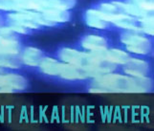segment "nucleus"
<instances>
[{"mask_svg": "<svg viewBox=\"0 0 154 131\" xmlns=\"http://www.w3.org/2000/svg\"><path fill=\"white\" fill-rule=\"evenodd\" d=\"M153 90V81L148 77H130L112 72L94 78L88 91L98 94H141Z\"/></svg>", "mask_w": 154, "mask_h": 131, "instance_id": "f257e3e1", "label": "nucleus"}, {"mask_svg": "<svg viewBox=\"0 0 154 131\" xmlns=\"http://www.w3.org/2000/svg\"><path fill=\"white\" fill-rule=\"evenodd\" d=\"M142 33L125 31L121 35V41L123 42L126 50L132 54L147 55L152 50L151 41L141 35Z\"/></svg>", "mask_w": 154, "mask_h": 131, "instance_id": "f03ea898", "label": "nucleus"}, {"mask_svg": "<svg viewBox=\"0 0 154 131\" xmlns=\"http://www.w3.org/2000/svg\"><path fill=\"white\" fill-rule=\"evenodd\" d=\"M0 10L14 12H44L49 10L47 0H0Z\"/></svg>", "mask_w": 154, "mask_h": 131, "instance_id": "7ed1b4c3", "label": "nucleus"}, {"mask_svg": "<svg viewBox=\"0 0 154 131\" xmlns=\"http://www.w3.org/2000/svg\"><path fill=\"white\" fill-rule=\"evenodd\" d=\"M20 52V44L14 35V32L9 27L0 29V55L17 56Z\"/></svg>", "mask_w": 154, "mask_h": 131, "instance_id": "20e7f679", "label": "nucleus"}, {"mask_svg": "<svg viewBox=\"0 0 154 131\" xmlns=\"http://www.w3.org/2000/svg\"><path fill=\"white\" fill-rule=\"evenodd\" d=\"M28 86V81L22 76L15 74L0 75V93H12L24 90Z\"/></svg>", "mask_w": 154, "mask_h": 131, "instance_id": "39448f33", "label": "nucleus"}, {"mask_svg": "<svg viewBox=\"0 0 154 131\" xmlns=\"http://www.w3.org/2000/svg\"><path fill=\"white\" fill-rule=\"evenodd\" d=\"M58 77L66 81H82L90 78V74L85 69L63 62Z\"/></svg>", "mask_w": 154, "mask_h": 131, "instance_id": "423d86ee", "label": "nucleus"}, {"mask_svg": "<svg viewBox=\"0 0 154 131\" xmlns=\"http://www.w3.org/2000/svg\"><path fill=\"white\" fill-rule=\"evenodd\" d=\"M124 72L130 77H147L149 65L145 60L130 57L129 60L124 64Z\"/></svg>", "mask_w": 154, "mask_h": 131, "instance_id": "0eeeda50", "label": "nucleus"}, {"mask_svg": "<svg viewBox=\"0 0 154 131\" xmlns=\"http://www.w3.org/2000/svg\"><path fill=\"white\" fill-rule=\"evenodd\" d=\"M43 57V53L39 49L35 48V47H27L21 54L20 60L22 63L28 66L36 67L39 65Z\"/></svg>", "mask_w": 154, "mask_h": 131, "instance_id": "6e6552de", "label": "nucleus"}, {"mask_svg": "<svg viewBox=\"0 0 154 131\" xmlns=\"http://www.w3.org/2000/svg\"><path fill=\"white\" fill-rule=\"evenodd\" d=\"M82 46L89 52L107 49V41L104 38L96 35H89L82 39Z\"/></svg>", "mask_w": 154, "mask_h": 131, "instance_id": "1a4fd4ad", "label": "nucleus"}, {"mask_svg": "<svg viewBox=\"0 0 154 131\" xmlns=\"http://www.w3.org/2000/svg\"><path fill=\"white\" fill-rule=\"evenodd\" d=\"M85 21L89 27L96 29H106L110 24L103 17L102 12L98 9L88 10L85 14Z\"/></svg>", "mask_w": 154, "mask_h": 131, "instance_id": "9d476101", "label": "nucleus"}, {"mask_svg": "<svg viewBox=\"0 0 154 131\" xmlns=\"http://www.w3.org/2000/svg\"><path fill=\"white\" fill-rule=\"evenodd\" d=\"M62 63V61H58L57 59H51V57H43L38 67L40 68V71L45 75L51 77H58Z\"/></svg>", "mask_w": 154, "mask_h": 131, "instance_id": "9b49d317", "label": "nucleus"}, {"mask_svg": "<svg viewBox=\"0 0 154 131\" xmlns=\"http://www.w3.org/2000/svg\"><path fill=\"white\" fill-rule=\"evenodd\" d=\"M130 56L126 52L119 49H107L105 53V60L114 64H125L129 60Z\"/></svg>", "mask_w": 154, "mask_h": 131, "instance_id": "f8f14e48", "label": "nucleus"}, {"mask_svg": "<svg viewBox=\"0 0 154 131\" xmlns=\"http://www.w3.org/2000/svg\"><path fill=\"white\" fill-rule=\"evenodd\" d=\"M41 14L55 25L57 23L67 22L69 21V19H70V13H69L67 10L53 9V10H47V11L41 12Z\"/></svg>", "mask_w": 154, "mask_h": 131, "instance_id": "ddd939ff", "label": "nucleus"}, {"mask_svg": "<svg viewBox=\"0 0 154 131\" xmlns=\"http://www.w3.org/2000/svg\"><path fill=\"white\" fill-rule=\"evenodd\" d=\"M77 0H47L49 10H68L76 5Z\"/></svg>", "mask_w": 154, "mask_h": 131, "instance_id": "4468645a", "label": "nucleus"}, {"mask_svg": "<svg viewBox=\"0 0 154 131\" xmlns=\"http://www.w3.org/2000/svg\"><path fill=\"white\" fill-rule=\"evenodd\" d=\"M20 63H21V60L20 59H18L17 56L0 55V68L1 67L18 68L20 66Z\"/></svg>", "mask_w": 154, "mask_h": 131, "instance_id": "2eb2a0df", "label": "nucleus"}, {"mask_svg": "<svg viewBox=\"0 0 154 131\" xmlns=\"http://www.w3.org/2000/svg\"><path fill=\"white\" fill-rule=\"evenodd\" d=\"M141 29L144 34L153 35V14L140 18Z\"/></svg>", "mask_w": 154, "mask_h": 131, "instance_id": "dca6fc26", "label": "nucleus"}, {"mask_svg": "<svg viewBox=\"0 0 154 131\" xmlns=\"http://www.w3.org/2000/svg\"><path fill=\"white\" fill-rule=\"evenodd\" d=\"M126 3L134 5L146 12H153V0H126Z\"/></svg>", "mask_w": 154, "mask_h": 131, "instance_id": "f3484780", "label": "nucleus"}, {"mask_svg": "<svg viewBox=\"0 0 154 131\" xmlns=\"http://www.w3.org/2000/svg\"><path fill=\"white\" fill-rule=\"evenodd\" d=\"M3 23H4V22H3V19H2L1 17H0V29L4 27V24H3Z\"/></svg>", "mask_w": 154, "mask_h": 131, "instance_id": "a211bd4d", "label": "nucleus"}]
</instances>
